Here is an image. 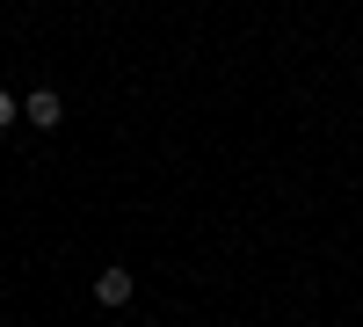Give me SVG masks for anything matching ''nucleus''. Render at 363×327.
Listing matches in <instances>:
<instances>
[{
	"mask_svg": "<svg viewBox=\"0 0 363 327\" xmlns=\"http://www.w3.org/2000/svg\"><path fill=\"white\" fill-rule=\"evenodd\" d=\"M131 291H138V277H131V270H102V277H95V299H102V306H124Z\"/></svg>",
	"mask_w": 363,
	"mask_h": 327,
	"instance_id": "f03ea898",
	"label": "nucleus"
},
{
	"mask_svg": "<svg viewBox=\"0 0 363 327\" xmlns=\"http://www.w3.org/2000/svg\"><path fill=\"white\" fill-rule=\"evenodd\" d=\"M22 116H29V124H37V131H51V124H58V116H66V102H58V95H51V87H37V95H29V102H22Z\"/></svg>",
	"mask_w": 363,
	"mask_h": 327,
	"instance_id": "f257e3e1",
	"label": "nucleus"
},
{
	"mask_svg": "<svg viewBox=\"0 0 363 327\" xmlns=\"http://www.w3.org/2000/svg\"><path fill=\"white\" fill-rule=\"evenodd\" d=\"M15 116H22V102L8 95V87H0V131H8V124H15Z\"/></svg>",
	"mask_w": 363,
	"mask_h": 327,
	"instance_id": "7ed1b4c3",
	"label": "nucleus"
}]
</instances>
